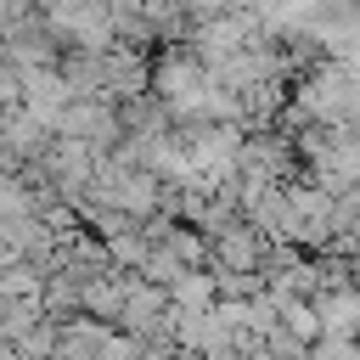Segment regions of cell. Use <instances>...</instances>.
Segmentation results:
<instances>
[{
	"instance_id": "1",
	"label": "cell",
	"mask_w": 360,
	"mask_h": 360,
	"mask_svg": "<svg viewBox=\"0 0 360 360\" xmlns=\"http://www.w3.org/2000/svg\"><path fill=\"white\" fill-rule=\"evenodd\" d=\"M315 309H321V332L360 338V292H326L315 298Z\"/></svg>"
},
{
	"instance_id": "2",
	"label": "cell",
	"mask_w": 360,
	"mask_h": 360,
	"mask_svg": "<svg viewBox=\"0 0 360 360\" xmlns=\"http://www.w3.org/2000/svg\"><path fill=\"white\" fill-rule=\"evenodd\" d=\"M287 332H292L298 343H315V338H321V309H315V304H292V298H287Z\"/></svg>"
},
{
	"instance_id": "3",
	"label": "cell",
	"mask_w": 360,
	"mask_h": 360,
	"mask_svg": "<svg viewBox=\"0 0 360 360\" xmlns=\"http://www.w3.org/2000/svg\"><path fill=\"white\" fill-rule=\"evenodd\" d=\"M22 22H28V0H0V28L17 34Z\"/></svg>"
}]
</instances>
